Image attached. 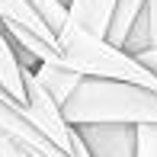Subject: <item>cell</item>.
Wrapping results in <instances>:
<instances>
[{
    "label": "cell",
    "instance_id": "obj_1",
    "mask_svg": "<svg viewBox=\"0 0 157 157\" xmlns=\"http://www.w3.org/2000/svg\"><path fill=\"white\" fill-rule=\"evenodd\" d=\"M61 116L71 125H87V122L157 125V90L135 80L80 77L74 93L61 103Z\"/></svg>",
    "mask_w": 157,
    "mask_h": 157
},
{
    "label": "cell",
    "instance_id": "obj_2",
    "mask_svg": "<svg viewBox=\"0 0 157 157\" xmlns=\"http://www.w3.org/2000/svg\"><path fill=\"white\" fill-rule=\"evenodd\" d=\"M58 64L77 71L83 77H112V80H135L157 90V74L138 61V55L125 52L122 45H112L106 35H99L77 19H64L55 32Z\"/></svg>",
    "mask_w": 157,
    "mask_h": 157
},
{
    "label": "cell",
    "instance_id": "obj_3",
    "mask_svg": "<svg viewBox=\"0 0 157 157\" xmlns=\"http://www.w3.org/2000/svg\"><path fill=\"white\" fill-rule=\"evenodd\" d=\"M23 87H26V116L32 119V125L42 135L55 141L64 154L71 157V147L77 141V125H71L61 116V106L55 103V96L39 83V77L32 74V67H23Z\"/></svg>",
    "mask_w": 157,
    "mask_h": 157
},
{
    "label": "cell",
    "instance_id": "obj_4",
    "mask_svg": "<svg viewBox=\"0 0 157 157\" xmlns=\"http://www.w3.org/2000/svg\"><path fill=\"white\" fill-rule=\"evenodd\" d=\"M90 157H138V125L128 122H87L77 125Z\"/></svg>",
    "mask_w": 157,
    "mask_h": 157
},
{
    "label": "cell",
    "instance_id": "obj_5",
    "mask_svg": "<svg viewBox=\"0 0 157 157\" xmlns=\"http://www.w3.org/2000/svg\"><path fill=\"white\" fill-rule=\"evenodd\" d=\"M32 74L39 77V83L55 96V103H58V106L74 93V87L80 83V77H83V74H77V71L64 67V64H52V61H39V64L32 67Z\"/></svg>",
    "mask_w": 157,
    "mask_h": 157
},
{
    "label": "cell",
    "instance_id": "obj_6",
    "mask_svg": "<svg viewBox=\"0 0 157 157\" xmlns=\"http://www.w3.org/2000/svg\"><path fill=\"white\" fill-rule=\"evenodd\" d=\"M0 87L6 90L13 99L26 103V87H23V64H19L16 52H13V42L6 29L0 26Z\"/></svg>",
    "mask_w": 157,
    "mask_h": 157
},
{
    "label": "cell",
    "instance_id": "obj_7",
    "mask_svg": "<svg viewBox=\"0 0 157 157\" xmlns=\"http://www.w3.org/2000/svg\"><path fill=\"white\" fill-rule=\"evenodd\" d=\"M112 6H116V0H67V16L77 19L80 26H87V29L106 35L109 19H112Z\"/></svg>",
    "mask_w": 157,
    "mask_h": 157
},
{
    "label": "cell",
    "instance_id": "obj_8",
    "mask_svg": "<svg viewBox=\"0 0 157 157\" xmlns=\"http://www.w3.org/2000/svg\"><path fill=\"white\" fill-rule=\"evenodd\" d=\"M122 48L132 55L144 52V48H157V0H144V10L135 19L132 32L125 35Z\"/></svg>",
    "mask_w": 157,
    "mask_h": 157
},
{
    "label": "cell",
    "instance_id": "obj_9",
    "mask_svg": "<svg viewBox=\"0 0 157 157\" xmlns=\"http://www.w3.org/2000/svg\"><path fill=\"white\" fill-rule=\"evenodd\" d=\"M0 19H6V23H19V26H26L29 32L42 35L45 42H55V32L42 23V16L26 3V0H0Z\"/></svg>",
    "mask_w": 157,
    "mask_h": 157
},
{
    "label": "cell",
    "instance_id": "obj_10",
    "mask_svg": "<svg viewBox=\"0 0 157 157\" xmlns=\"http://www.w3.org/2000/svg\"><path fill=\"white\" fill-rule=\"evenodd\" d=\"M141 10H144V0H116V6H112V19H109V29H106V39H109L112 45H122L125 35L132 32L135 19L141 16Z\"/></svg>",
    "mask_w": 157,
    "mask_h": 157
},
{
    "label": "cell",
    "instance_id": "obj_11",
    "mask_svg": "<svg viewBox=\"0 0 157 157\" xmlns=\"http://www.w3.org/2000/svg\"><path fill=\"white\" fill-rule=\"evenodd\" d=\"M26 3H29L32 10L42 16V23H45L52 32H58L61 23L67 19V6H64L61 0H26Z\"/></svg>",
    "mask_w": 157,
    "mask_h": 157
},
{
    "label": "cell",
    "instance_id": "obj_12",
    "mask_svg": "<svg viewBox=\"0 0 157 157\" xmlns=\"http://www.w3.org/2000/svg\"><path fill=\"white\" fill-rule=\"evenodd\" d=\"M138 157H157V125H138Z\"/></svg>",
    "mask_w": 157,
    "mask_h": 157
},
{
    "label": "cell",
    "instance_id": "obj_13",
    "mask_svg": "<svg viewBox=\"0 0 157 157\" xmlns=\"http://www.w3.org/2000/svg\"><path fill=\"white\" fill-rule=\"evenodd\" d=\"M0 157H35V154H29L26 147H19L16 141H10L6 135H0Z\"/></svg>",
    "mask_w": 157,
    "mask_h": 157
},
{
    "label": "cell",
    "instance_id": "obj_14",
    "mask_svg": "<svg viewBox=\"0 0 157 157\" xmlns=\"http://www.w3.org/2000/svg\"><path fill=\"white\" fill-rule=\"evenodd\" d=\"M138 61L157 74V48H144V52H138Z\"/></svg>",
    "mask_w": 157,
    "mask_h": 157
}]
</instances>
